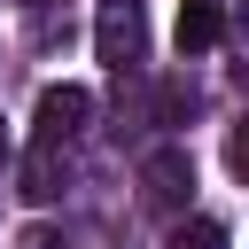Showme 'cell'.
Wrapping results in <instances>:
<instances>
[{"instance_id":"1","label":"cell","mask_w":249,"mask_h":249,"mask_svg":"<svg viewBox=\"0 0 249 249\" xmlns=\"http://www.w3.org/2000/svg\"><path fill=\"white\" fill-rule=\"evenodd\" d=\"M93 47H101V62L124 78L140 54H148V31H140V8L132 0H101V23H93Z\"/></svg>"},{"instance_id":"2","label":"cell","mask_w":249,"mask_h":249,"mask_svg":"<svg viewBox=\"0 0 249 249\" xmlns=\"http://www.w3.org/2000/svg\"><path fill=\"white\" fill-rule=\"evenodd\" d=\"M140 195H148V210H179L195 195V156L187 148H156L140 163Z\"/></svg>"},{"instance_id":"3","label":"cell","mask_w":249,"mask_h":249,"mask_svg":"<svg viewBox=\"0 0 249 249\" xmlns=\"http://www.w3.org/2000/svg\"><path fill=\"white\" fill-rule=\"evenodd\" d=\"M86 117H93V93H86V86H47V93H39V124H31V132H39L47 148H62L70 132H86Z\"/></svg>"},{"instance_id":"4","label":"cell","mask_w":249,"mask_h":249,"mask_svg":"<svg viewBox=\"0 0 249 249\" xmlns=\"http://www.w3.org/2000/svg\"><path fill=\"white\" fill-rule=\"evenodd\" d=\"M218 31H226V0H179V54L218 47Z\"/></svg>"},{"instance_id":"5","label":"cell","mask_w":249,"mask_h":249,"mask_svg":"<svg viewBox=\"0 0 249 249\" xmlns=\"http://www.w3.org/2000/svg\"><path fill=\"white\" fill-rule=\"evenodd\" d=\"M62 179H70V171H62V156L39 140V148L23 156V202H54V195H62Z\"/></svg>"},{"instance_id":"6","label":"cell","mask_w":249,"mask_h":249,"mask_svg":"<svg viewBox=\"0 0 249 249\" xmlns=\"http://www.w3.org/2000/svg\"><path fill=\"white\" fill-rule=\"evenodd\" d=\"M171 249H233V233H226L218 218H187V226L171 233Z\"/></svg>"},{"instance_id":"7","label":"cell","mask_w":249,"mask_h":249,"mask_svg":"<svg viewBox=\"0 0 249 249\" xmlns=\"http://www.w3.org/2000/svg\"><path fill=\"white\" fill-rule=\"evenodd\" d=\"M195 117V86L187 78H163V124H187Z\"/></svg>"},{"instance_id":"8","label":"cell","mask_w":249,"mask_h":249,"mask_svg":"<svg viewBox=\"0 0 249 249\" xmlns=\"http://www.w3.org/2000/svg\"><path fill=\"white\" fill-rule=\"evenodd\" d=\"M16 249H62V241H54V233H23Z\"/></svg>"}]
</instances>
